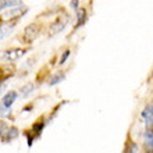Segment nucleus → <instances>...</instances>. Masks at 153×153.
Instances as JSON below:
<instances>
[{
  "label": "nucleus",
  "mask_w": 153,
  "mask_h": 153,
  "mask_svg": "<svg viewBox=\"0 0 153 153\" xmlns=\"http://www.w3.org/2000/svg\"><path fill=\"white\" fill-rule=\"evenodd\" d=\"M25 53H27L25 49H8V50L0 52V57L7 61H16L18 59H21Z\"/></svg>",
  "instance_id": "f257e3e1"
},
{
  "label": "nucleus",
  "mask_w": 153,
  "mask_h": 153,
  "mask_svg": "<svg viewBox=\"0 0 153 153\" xmlns=\"http://www.w3.org/2000/svg\"><path fill=\"white\" fill-rule=\"evenodd\" d=\"M18 134H20V131H18L17 127H7V128L1 132L0 137H1V141L3 142H11L18 137Z\"/></svg>",
  "instance_id": "f03ea898"
},
{
  "label": "nucleus",
  "mask_w": 153,
  "mask_h": 153,
  "mask_svg": "<svg viewBox=\"0 0 153 153\" xmlns=\"http://www.w3.org/2000/svg\"><path fill=\"white\" fill-rule=\"evenodd\" d=\"M38 33H39V28H38L36 24H31L28 25L27 28L24 29V40L25 42H32L35 38L38 36Z\"/></svg>",
  "instance_id": "7ed1b4c3"
},
{
  "label": "nucleus",
  "mask_w": 153,
  "mask_h": 153,
  "mask_svg": "<svg viewBox=\"0 0 153 153\" xmlns=\"http://www.w3.org/2000/svg\"><path fill=\"white\" fill-rule=\"evenodd\" d=\"M141 116H142V118H145L146 120V125L150 127V124L153 123V102L149 103V105L143 109V111H142Z\"/></svg>",
  "instance_id": "20e7f679"
},
{
  "label": "nucleus",
  "mask_w": 153,
  "mask_h": 153,
  "mask_svg": "<svg viewBox=\"0 0 153 153\" xmlns=\"http://www.w3.org/2000/svg\"><path fill=\"white\" fill-rule=\"evenodd\" d=\"M16 99H17V92H16V91H8V92L3 96L1 103H3L7 109H10V107H11V105L16 102Z\"/></svg>",
  "instance_id": "39448f33"
},
{
  "label": "nucleus",
  "mask_w": 153,
  "mask_h": 153,
  "mask_svg": "<svg viewBox=\"0 0 153 153\" xmlns=\"http://www.w3.org/2000/svg\"><path fill=\"white\" fill-rule=\"evenodd\" d=\"M143 141L148 153H153V129H148L143 135Z\"/></svg>",
  "instance_id": "423d86ee"
},
{
  "label": "nucleus",
  "mask_w": 153,
  "mask_h": 153,
  "mask_svg": "<svg viewBox=\"0 0 153 153\" xmlns=\"http://www.w3.org/2000/svg\"><path fill=\"white\" fill-rule=\"evenodd\" d=\"M68 24V18L65 17L64 20H57L54 24L50 27V32L52 33H57V32H61L63 29L65 28V25Z\"/></svg>",
  "instance_id": "0eeeda50"
},
{
  "label": "nucleus",
  "mask_w": 153,
  "mask_h": 153,
  "mask_svg": "<svg viewBox=\"0 0 153 153\" xmlns=\"http://www.w3.org/2000/svg\"><path fill=\"white\" fill-rule=\"evenodd\" d=\"M76 25L75 28H79L81 25H84L85 22H86V11H85L84 8H78L76 10Z\"/></svg>",
  "instance_id": "6e6552de"
},
{
  "label": "nucleus",
  "mask_w": 153,
  "mask_h": 153,
  "mask_svg": "<svg viewBox=\"0 0 153 153\" xmlns=\"http://www.w3.org/2000/svg\"><path fill=\"white\" fill-rule=\"evenodd\" d=\"M27 11V8L25 7H18V8H13V10H10V11H7L6 14H4V18H10V17H16V16H22L24 13Z\"/></svg>",
  "instance_id": "1a4fd4ad"
},
{
  "label": "nucleus",
  "mask_w": 153,
  "mask_h": 153,
  "mask_svg": "<svg viewBox=\"0 0 153 153\" xmlns=\"http://www.w3.org/2000/svg\"><path fill=\"white\" fill-rule=\"evenodd\" d=\"M20 4L21 0H0V11L6 7H14V6H20Z\"/></svg>",
  "instance_id": "9d476101"
},
{
  "label": "nucleus",
  "mask_w": 153,
  "mask_h": 153,
  "mask_svg": "<svg viewBox=\"0 0 153 153\" xmlns=\"http://www.w3.org/2000/svg\"><path fill=\"white\" fill-rule=\"evenodd\" d=\"M43 123H40V121H38V123H35V124L32 125V129H31V132L35 134V137H38L40 132H42V129H43Z\"/></svg>",
  "instance_id": "9b49d317"
},
{
  "label": "nucleus",
  "mask_w": 153,
  "mask_h": 153,
  "mask_svg": "<svg viewBox=\"0 0 153 153\" xmlns=\"http://www.w3.org/2000/svg\"><path fill=\"white\" fill-rule=\"evenodd\" d=\"M61 81H64V73L56 74L52 79L49 81V85H56V84H59V82H61Z\"/></svg>",
  "instance_id": "f8f14e48"
},
{
  "label": "nucleus",
  "mask_w": 153,
  "mask_h": 153,
  "mask_svg": "<svg viewBox=\"0 0 153 153\" xmlns=\"http://www.w3.org/2000/svg\"><path fill=\"white\" fill-rule=\"evenodd\" d=\"M138 152H139V146H138L137 143L131 142V143L127 146V149H125L124 153H138Z\"/></svg>",
  "instance_id": "ddd939ff"
},
{
  "label": "nucleus",
  "mask_w": 153,
  "mask_h": 153,
  "mask_svg": "<svg viewBox=\"0 0 153 153\" xmlns=\"http://www.w3.org/2000/svg\"><path fill=\"white\" fill-rule=\"evenodd\" d=\"M33 91V85L31 84V85H27L25 86V89H22V93H24V96H27L28 93H31Z\"/></svg>",
  "instance_id": "4468645a"
},
{
  "label": "nucleus",
  "mask_w": 153,
  "mask_h": 153,
  "mask_svg": "<svg viewBox=\"0 0 153 153\" xmlns=\"http://www.w3.org/2000/svg\"><path fill=\"white\" fill-rule=\"evenodd\" d=\"M68 56H70V50H65L64 54H63V56H61V59H60V64H64L65 60L68 59Z\"/></svg>",
  "instance_id": "2eb2a0df"
},
{
  "label": "nucleus",
  "mask_w": 153,
  "mask_h": 153,
  "mask_svg": "<svg viewBox=\"0 0 153 153\" xmlns=\"http://www.w3.org/2000/svg\"><path fill=\"white\" fill-rule=\"evenodd\" d=\"M6 128H7V124H6L4 121H0V135H1V132H3Z\"/></svg>",
  "instance_id": "dca6fc26"
},
{
  "label": "nucleus",
  "mask_w": 153,
  "mask_h": 153,
  "mask_svg": "<svg viewBox=\"0 0 153 153\" xmlns=\"http://www.w3.org/2000/svg\"><path fill=\"white\" fill-rule=\"evenodd\" d=\"M71 7H73L74 10H78V0H73V1H71Z\"/></svg>",
  "instance_id": "f3484780"
}]
</instances>
